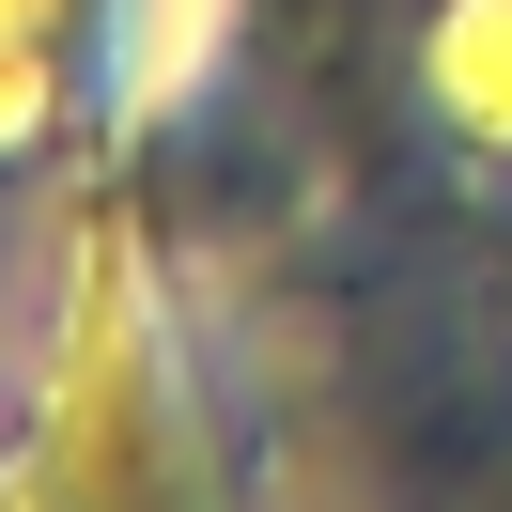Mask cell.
<instances>
[{
  "label": "cell",
  "mask_w": 512,
  "mask_h": 512,
  "mask_svg": "<svg viewBox=\"0 0 512 512\" xmlns=\"http://www.w3.org/2000/svg\"><path fill=\"white\" fill-rule=\"evenodd\" d=\"M435 109L466 140H512V0H450L435 32Z\"/></svg>",
  "instance_id": "cell-1"
},
{
  "label": "cell",
  "mask_w": 512,
  "mask_h": 512,
  "mask_svg": "<svg viewBox=\"0 0 512 512\" xmlns=\"http://www.w3.org/2000/svg\"><path fill=\"white\" fill-rule=\"evenodd\" d=\"M32 16H47V0H0V47H32Z\"/></svg>",
  "instance_id": "cell-2"
}]
</instances>
